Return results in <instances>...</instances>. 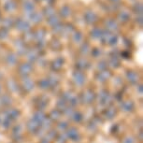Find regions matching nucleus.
Masks as SVG:
<instances>
[{"label": "nucleus", "mask_w": 143, "mask_h": 143, "mask_svg": "<svg viewBox=\"0 0 143 143\" xmlns=\"http://www.w3.org/2000/svg\"><path fill=\"white\" fill-rule=\"evenodd\" d=\"M0 90H1V88H0Z\"/></svg>", "instance_id": "obj_10"}, {"label": "nucleus", "mask_w": 143, "mask_h": 143, "mask_svg": "<svg viewBox=\"0 0 143 143\" xmlns=\"http://www.w3.org/2000/svg\"><path fill=\"white\" fill-rule=\"evenodd\" d=\"M67 135H68V136H69L70 138L75 139L77 136H78V131L75 128H70L68 130V132H67Z\"/></svg>", "instance_id": "obj_1"}, {"label": "nucleus", "mask_w": 143, "mask_h": 143, "mask_svg": "<svg viewBox=\"0 0 143 143\" xmlns=\"http://www.w3.org/2000/svg\"><path fill=\"white\" fill-rule=\"evenodd\" d=\"M81 2H83V3H85V4H89L90 2H92L93 0H80Z\"/></svg>", "instance_id": "obj_9"}, {"label": "nucleus", "mask_w": 143, "mask_h": 143, "mask_svg": "<svg viewBox=\"0 0 143 143\" xmlns=\"http://www.w3.org/2000/svg\"><path fill=\"white\" fill-rule=\"evenodd\" d=\"M122 108H123V110H124V111H129V110H131L133 109V103H132V102H129V101L124 102L123 105L122 106Z\"/></svg>", "instance_id": "obj_2"}, {"label": "nucleus", "mask_w": 143, "mask_h": 143, "mask_svg": "<svg viewBox=\"0 0 143 143\" xmlns=\"http://www.w3.org/2000/svg\"><path fill=\"white\" fill-rule=\"evenodd\" d=\"M84 97H85L87 103H90V101H92V99H93V93H85Z\"/></svg>", "instance_id": "obj_5"}, {"label": "nucleus", "mask_w": 143, "mask_h": 143, "mask_svg": "<svg viewBox=\"0 0 143 143\" xmlns=\"http://www.w3.org/2000/svg\"><path fill=\"white\" fill-rule=\"evenodd\" d=\"M28 128H29L31 131H35V130H37V124H36L35 122L31 121V122L28 123Z\"/></svg>", "instance_id": "obj_4"}, {"label": "nucleus", "mask_w": 143, "mask_h": 143, "mask_svg": "<svg viewBox=\"0 0 143 143\" xmlns=\"http://www.w3.org/2000/svg\"><path fill=\"white\" fill-rule=\"evenodd\" d=\"M75 117H76V118H74V120L76 121V122H80V121L81 120V115H80V113H76V114H75Z\"/></svg>", "instance_id": "obj_7"}, {"label": "nucleus", "mask_w": 143, "mask_h": 143, "mask_svg": "<svg viewBox=\"0 0 143 143\" xmlns=\"http://www.w3.org/2000/svg\"><path fill=\"white\" fill-rule=\"evenodd\" d=\"M10 98L7 96H4L2 97V104L4 105H8V104H10Z\"/></svg>", "instance_id": "obj_6"}, {"label": "nucleus", "mask_w": 143, "mask_h": 143, "mask_svg": "<svg viewBox=\"0 0 143 143\" xmlns=\"http://www.w3.org/2000/svg\"><path fill=\"white\" fill-rule=\"evenodd\" d=\"M123 143H134V140L132 137H127V138H125V140L123 141Z\"/></svg>", "instance_id": "obj_8"}, {"label": "nucleus", "mask_w": 143, "mask_h": 143, "mask_svg": "<svg viewBox=\"0 0 143 143\" xmlns=\"http://www.w3.org/2000/svg\"><path fill=\"white\" fill-rule=\"evenodd\" d=\"M34 120L37 121V122H42L44 120V114L40 111L35 113V117H34Z\"/></svg>", "instance_id": "obj_3"}]
</instances>
